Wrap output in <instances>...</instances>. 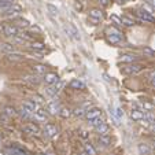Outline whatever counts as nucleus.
<instances>
[{
	"label": "nucleus",
	"mask_w": 155,
	"mask_h": 155,
	"mask_svg": "<svg viewBox=\"0 0 155 155\" xmlns=\"http://www.w3.org/2000/svg\"><path fill=\"white\" fill-rule=\"evenodd\" d=\"M106 35H107V40L111 44H118L124 40V35L118 29H115V28H110V29H107Z\"/></svg>",
	"instance_id": "1"
},
{
	"label": "nucleus",
	"mask_w": 155,
	"mask_h": 155,
	"mask_svg": "<svg viewBox=\"0 0 155 155\" xmlns=\"http://www.w3.org/2000/svg\"><path fill=\"white\" fill-rule=\"evenodd\" d=\"M143 69H144V66L143 64H140V63H130V64L124 66L122 73L124 74H137V73H140Z\"/></svg>",
	"instance_id": "2"
},
{
	"label": "nucleus",
	"mask_w": 155,
	"mask_h": 155,
	"mask_svg": "<svg viewBox=\"0 0 155 155\" xmlns=\"http://www.w3.org/2000/svg\"><path fill=\"white\" fill-rule=\"evenodd\" d=\"M3 32L6 36L8 37H15V36L19 35V28H17L15 25H4L3 26Z\"/></svg>",
	"instance_id": "3"
},
{
	"label": "nucleus",
	"mask_w": 155,
	"mask_h": 155,
	"mask_svg": "<svg viewBox=\"0 0 155 155\" xmlns=\"http://www.w3.org/2000/svg\"><path fill=\"white\" fill-rule=\"evenodd\" d=\"M44 135L47 136V137L54 139L58 135V128L54 124H45V126H44Z\"/></svg>",
	"instance_id": "4"
},
{
	"label": "nucleus",
	"mask_w": 155,
	"mask_h": 155,
	"mask_svg": "<svg viewBox=\"0 0 155 155\" xmlns=\"http://www.w3.org/2000/svg\"><path fill=\"white\" fill-rule=\"evenodd\" d=\"M100 114H102V110L97 107H92L89 108V110H87V113H85V118H87L88 121H92L95 120V118L100 117Z\"/></svg>",
	"instance_id": "5"
},
{
	"label": "nucleus",
	"mask_w": 155,
	"mask_h": 155,
	"mask_svg": "<svg viewBox=\"0 0 155 155\" xmlns=\"http://www.w3.org/2000/svg\"><path fill=\"white\" fill-rule=\"evenodd\" d=\"M22 132H25L28 135H38L40 133V128L37 125H35V124H26L22 128Z\"/></svg>",
	"instance_id": "6"
},
{
	"label": "nucleus",
	"mask_w": 155,
	"mask_h": 155,
	"mask_svg": "<svg viewBox=\"0 0 155 155\" xmlns=\"http://www.w3.org/2000/svg\"><path fill=\"white\" fill-rule=\"evenodd\" d=\"M137 15L140 17L141 21H144V22H150V24H155V18L152 17V14H150V12H147L146 10H139Z\"/></svg>",
	"instance_id": "7"
},
{
	"label": "nucleus",
	"mask_w": 155,
	"mask_h": 155,
	"mask_svg": "<svg viewBox=\"0 0 155 155\" xmlns=\"http://www.w3.org/2000/svg\"><path fill=\"white\" fill-rule=\"evenodd\" d=\"M19 12H22V6H21L19 3H14L6 11V15H7V17H15V15H18Z\"/></svg>",
	"instance_id": "8"
},
{
	"label": "nucleus",
	"mask_w": 155,
	"mask_h": 155,
	"mask_svg": "<svg viewBox=\"0 0 155 155\" xmlns=\"http://www.w3.org/2000/svg\"><path fill=\"white\" fill-rule=\"evenodd\" d=\"M59 76L58 74H55V73H47L45 76H44V82L47 85H54V84H56V82L59 81Z\"/></svg>",
	"instance_id": "9"
},
{
	"label": "nucleus",
	"mask_w": 155,
	"mask_h": 155,
	"mask_svg": "<svg viewBox=\"0 0 155 155\" xmlns=\"http://www.w3.org/2000/svg\"><path fill=\"white\" fill-rule=\"evenodd\" d=\"M35 120H37V121H47V118H48V113L44 110V108H37L35 111Z\"/></svg>",
	"instance_id": "10"
},
{
	"label": "nucleus",
	"mask_w": 155,
	"mask_h": 155,
	"mask_svg": "<svg viewBox=\"0 0 155 155\" xmlns=\"http://www.w3.org/2000/svg\"><path fill=\"white\" fill-rule=\"evenodd\" d=\"M61 108L62 107H59V104L56 102H51V103H48V106H47V111L50 113L51 115H56V114H59Z\"/></svg>",
	"instance_id": "11"
},
{
	"label": "nucleus",
	"mask_w": 155,
	"mask_h": 155,
	"mask_svg": "<svg viewBox=\"0 0 155 155\" xmlns=\"http://www.w3.org/2000/svg\"><path fill=\"white\" fill-rule=\"evenodd\" d=\"M136 61H137V56L135 55V54H125V55H122L120 58V62H124V63H136Z\"/></svg>",
	"instance_id": "12"
},
{
	"label": "nucleus",
	"mask_w": 155,
	"mask_h": 155,
	"mask_svg": "<svg viewBox=\"0 0 155 155\" xmlns=\"http://www.w3.org/2000/svg\"><path fill=\"white\" fill-rule=\"evenodd\" d=\"M24 81L28 82V84H30V85H38L41 80H40V76H37V74H30V76L25 77Z\"/></svg>",
	"instance_id": "13"
},
{
	"label": "nucleus",
	"mask_w": 155,
	"mask_h": 155,
	"mask_svg": "<svg viewBox=\"0 0 155 155\" xmlns=\"http://www.w3.org/2000/svg\"><path fill=\"white\" fill-rule=\"evenodd\" d=\"M64 30L68 32V35H70V36H73L76 40H80V33H78V30L76 29V26L74 25H71V24H69V26H64Z\"/></svg>",
	"instance_id": "14"
},
{
	"label": "nucleus",
	"mask_w": 155,
	"mask_h": 155,
	"mask_svg": "<svg viewBox=\"0 0 155 155\" xmlns=\"http://www.w3.org/2000/svg\"><path fill=\"white\" fill-rule=\"evenodd\" d=\"M89 18L97 22V21H100L103 18V11L99 8H92L91 11H89Z\"/></svg>",
	"instance_id": "15"
},
{
	"label": "nucleus",
	"mask_w": 155,
	"mask_h": 155,
	"mask_svg": "<svg viewBox=\"0 0 155 155\" xmlns=\"http://www.w3.org/2000/svg\"><path fill=\"white\" fill-rule=\"evenodd\" d=\"M33 74H37V76H45L47 74V68L44 64H35L32 68Z\"/></svg>",
	"instance_id": "16"
},
{
	"label": "nucleus",
	"mask_w": 155,
	"mask_h": 155,
	"mask_svg": "<svg viewBox=\"0 0 155 155\" xmlns=\"http://www.w3.org/2000/svg\"><path fill=\"white\" fill-rule=\"evenodd\" d=\"M137 150H139V154L140 155H150L151 154V148H150V146L146 143H139Z\"/></svg>",
	"instance_id": "17"
},
{
	"label": "nucleus",
	"mask_w": 155,
	"mask_h": 155,
	"mask_svg": "<svg viewBox=\"0 0 155 155\" xmlns=\"http://www.w3.org/2000/svg\"><path fill=\"white\" fill-rule=\"evenodd\" d=\"M130 118L133 121H143L144 120V113L140 111V110H136V108H133L130 111Z\"/></svg>",
	"instance_id": "18"
},
{
	"label": "nucleus",
	"mask_w": 155,
	"mask_h": 155,
	"mask_svg": "<svg viewBox=\"0 0 155 155\" xmlns=\"http://www.w3.org/2000/svg\"><path fill=\"white\" fill-rule=\"evenodd\" d=\"M99 144H102L103 147H110L111 146V137L108 135H100L99 139H97Z\"/></svg>",
	"instance_id": "19"
},
{
	"label": "nucleus",
	"mask_w": 155,
	"mask_h": 155,
	"mask_svg": "<svg viewBox=\"0 0 155 155\" xmlns=\"http://www.w3.org/2000/svg\"><path fill=\"white\" fill-rule=\"evenodd\" d=\"M0 50L7 52V54H12L17 51L15 50V45H12V44H10V43H2L0 44Z\"/></svg>",
	"instance_id": "20"
},
{
	"label": "nucleus",
	"mask_w": 155,
	"mask_h": 155,
	"mask_svg": "<svg viewBox=\"0 0 155 155\" xmlns=\"http://www.w3.org/2000/svg\"><path fill=\"white\" fill-rule=\"evenodd\" d=\"M3 113H4V115H7V117H15V115L18 114V111L15 110L12 106H4L3 107Z\"/></svg>",
	"instance_id": "21"
},
{
	"label": "nucleus",
	"mask_w": 155,
	"mask_h": 155,
	"mask_svg": "<svg viewBox=\"0 0 155 155\" xmlns=\"http://www.w3.org/2000/svg\"><path fill=\"white\" fill-rule=\"evenodd\" d=\"M14 3H15L14 0H0V10L2 11H7Z\"/></svg>",
	"instance_id": "22"
},
{
	"label": "nucleus",
	"mask_w": 155,
	"mask_h": 155,
	"mask_svg": "<svg viewBox=\"0 0 155 155\" xmlns=\"http://www.w3.org/2000/svg\"><path fill=\"white\" fill-rule=\"evenodd\" d=\"M70 88H73V89H85V84L76 78L70 81Z\"/></svg>",
	"instance_id": "23"
},
{
	"label": "nucleus",
	"mask_w": 155,
	"mask_h": 155,
	"mask_svg": "<svg viewBox=\"0 0 155 155\" xmlns=\"http://www.w3.org/2000/svg\"><path fill=\"white\" fill-rule=\"evenodd\" d=\"M24 107H26L29 111L35 113L36 110H37V103H36L35 100H26V102L24 103Z\"/></svg>",
	"instance_id": "24"
},
{
	"label": "nucleus",
	"mask_w": 155,
	"mask_h": 155,
	"mask_svg": "<svg viewBox=\"0 0 155 155\" xmlns=\"http://www.w3.org/2000/svg\"><path fill=\"white\" fill-rule=\"evenodd\" d=\"M30 48L35 51H38V52H43V51L45 50V45H44L43 43H38V41H33V43L30 44Z\"/></svg>",
	"instance_id": "25"
},
{
	"label": "nucleus",
	"mask_w": 155,
	"mask_h": 155,
	"mask_svg": "<svg viewBox=\"0 0 155 155\" xmlns=\"http://www.w3.org/2000/svg\"><path fill=\"white\" fill-rule=\"evenodd\" d=\"M15 26L17 28H28L29 26V21L25 18H17L15 19Z\"/></svg>",
	"instance_id": "26"
},
{
	"label": "nucleus",
	"mask_w": 155,
	"mask_h": 155,
	"mask_svg": "<svg viewBox=\"0 0 155 155\" xmlns=\"http://www.w3.org/2000/svg\"><path fill=\"white\" fill-rule=\"evenodd\" d=\"M121 22H122L124 26H128V28H130V26H133V25H135V21L132 19V18L126 17V15L121 17Z\"/></svg>",
	"instance_id": "27"
},
{
	"label": "nucleus",
	"mask_w": 155,
	"mask_h": 155,
	"mask_svg": "<svg viewBox=\"0 0 155 155\" xmlns=\"http://www.w3.org/2000/svg\"><path fill=\"white\" fill-rule=\"evenodd\" d=\"M18 114H19L22 118H30V117H32V111H29V110H28L26 107H24V106L19 108Z\"/></svg>",
	"instance_id": "28"
},
{
	"label": "nucleus",
	"mask_w": 155,
	"mask_h": 155,
	"mask_svg": "<svg viewBox=\"0 0 155 155\" xmlns=\"http://www.w3.org/2000/svg\"><path fill=\"white\" fill-rule=\"evenodd\" d=\"M71 114H73V111H71L70 108H68V107H62L61 111H59V115H61L62 118H69Z\"/></svg>",
	"instance_id": "29"
},
{
	"label": "nucleus",
	"mask_w": 155,
	"mask_h": 155,
	"mask_svg": "<svg viewBox=\"0 0 155 155\" xmlns=\"http://www.w3.org/2000/svg\"><path fill=\"white\" fill-rule=\"evenodd\" d=\"M143 121H146L147 124H155V115L152 114V113H148V111H146L144 113V120Z\"/></svg>",
	"instance_id": "30"
},
{
	"label": "nucleus",
	"mask_w": 155,
	"mask_h": 155,
	"mask_svg": "<svg viewBox=\"0 0 155 155\" xmlns=\"http://www.w3.org/2000/svg\"><path fill=\"white\" fill-rule=\"evenodd\" d=\"M96 132L99 133V135H107V132H108V125L106 122H103L100 126H97L96 128Z\"/></svg>",
	"instance_id": "31"
},
{
	"label": "nucleus",
	"mask_w": 155,
	"mask_h": 155,
	"mask_svg": "<svg viewBox=\"0 0 155 155\" xmlns=\"http://www.w3.org/2000/svg\"><path fill=\"white\" fill-rule=\"evenodd\" d=\"M84 151L87 152L88 155H96V150L92 147V144H85V146H84Z\"/></svg>",
	"instance_id": "32"
},
{
	"label": "nucleus",
	"mask_w": 155,
	"mask_h": 155,
	"mask_svg": "<svg viewBox=\"0 0 155 155\" xmlns=\"http://www.w3.org/2000/svg\"><path fill=\"white\" fill-rule=\"evenodd\" d=\"M47 10H48V12H50L51 15H58V14H59L58 7L54 6V4H50V3H48V4H47Z\"/></svg>",
	"instance_id": "33"
},
{
	"label": "nucleus",
	"mask_w": 155,
	"mask_h": 155,
	"mask_svg": "<svg viewBox=\"0 0 155 155\" xmlns=\"http://www.w3.org/2000/svg\"><path fill=\"white\" fill-rule=\"evenodd\" d=\"M7 58L10 61H22L24 59V55H21V54H17V52H12V54H8Z\"/></svg>",
	"instance_id": "34"
},
{
	"label": "nucleus",
	"mask_w": 155,
	"mask_h": 155,
	"mask_svg": "<svg viewBox=\"0 0 155 155\" xmlns=\"http://www.w3.org/2000/svg\"><path fill=\"white\" fill-rule=\"evenodd\" d=\"M85 113H87V110H84L82 107H77L73 111V114L76 115L77 118H80V117H85Z\"/></svg>",
	"instance_id": "35"
},
{
	"label": "nucleus",
	"mask_w": 155,
	"mask_h": 155,
	"mask_svg": "<svg viewBox=\"0 0 155 155\" xmlns=\"http://www.w3.org/2000/svg\"><path fill=\"white\" fill-rule=\"evenodd\" d=\"M103 122H104V121H103V120H102V118H100V117H97V118H95V120H92V121H91V125L94 126L95 129H96L97 126H100V125H102Z\"/></svg>",
	"instance_id": "36"
},
{
	"label": "nucleus",
	"mask_w": 155,
	"mask_h": 155,
	"mask_svg": "<svg viewBox=\"0 0 155 155\" xmlns=\"http://www.w3.org/2000/svg\"><path fill=\"white\" fill-rule=\"evenodd\" d=\"M143 108H144V111L151 113L152 110H154V104L150 102H143Z\"/></svg>",
	"instance_id": "37"
},
{
	"label": "nucleus",
	"mask_w": 155,
	"mask_h": 155,
	"mask_svg": "<svg viewBox=\"0 0 155 155\" xmlns=\"http://www.w3.org/2000/svg\"><path fill=\"white\" fill-rule=\"evenodd\" d=\"M54 87H55V91H56V94H59V92L62 91V88L64 87V82L62 81V80H59L56 84H54Z\"/></svg>",
	"instance_id": "38"
},
{
	"label": "nucleus",
	"mask_w": 155,
	"mask_h": 155,
	"mask_svg": "<svg viewBox=\"0 0 155 155\" xmlns=\"http://www.w3.org/2000/svg\"><path fill=\"white\" fill-rule=\"evenodd\" d=\"M33 100H35L36 103H38V104H41V103H44V97L41 96V95H35V97H33Z\"/></svg>",
	"instance_id": "39"
},
{
	"label": "nucleus",
	"mask_w": 155,
	"mask_h": 155,
	"mask_svg": "<svg viewBox=\"0 0 155 155\" xmlns=\"http://www.w3.org/2000/svg\"><path fill=\"white\" fill-rule=\"evenodd\" d=\"M115 117L120 118V120L124 117V111H122V108H121V107H117V108H115Z\"/></svg>",
	"instance_id": "40"
},
{
	"label": "nucleus",
	"mask_w": 155,
	"mask_h": 155,
	"mask_svg": "<svg viewBox=\"0 0 155 155\" xmlns=\"http://www.w3.org/2000/svg\"><path fill=\"white\" fill-rule=\"evenodd\" d=\"M148 80H150V82H151V85H154V87H155V70L150 73Z\"/></svg>",
	"instance_id": "41"
},
{
	"label": "nucleus",
	"mask_w": 155,
	"mask_h": 155,
	"mask_svg": "<svg viewBox=\"0 0 155 155\" xmlns=\"http://www.w3.org/2000/svg\"><path fill=\"white\" fill-rule=\"evenodd\" d=\"M110 19H111L113 22H115L117 25H122V22H121V18H118L117 15H111V17H110Z\"/></svg>",
	"instance_id": "42"
},
{
	"label": "nucleus",
	"mask_w": 155,
	"mask_h": 155,
	"mask_svg": "<svg viewBox=\"0 0 155 155\" xmlns=\"http://www.w3.org/2000/svg\"><path fill=\"white\" fill-rule=\"evenodd\" d=\"M12 154L14 155H26V152H24L22 150H19V148H12Z\"/></svg>",
	"instance_id": "43"
},
{
	"label": "nucleus",
	"mask_w": 155,
	"mask_h": 155,
	"mask_svg": "<svg viewBox=\"0 0 155 155\" xmlns=\"http://www.w3.org/2000/svg\"><path fill=\"white\" fill-rule=\"evenodd\" d=\"M143 54H146V55L152 56L155 52H154V51H152V50H150V48H144V50H143Z\"/></svg>",
	"instance_id": "44"
},
{
	"label": "nucleus",
	"mask_w": 155,
	"mask_h": 155,
	"mask_svg": "<svg viewBox=\"0 0 155 155\" xmlns=\"http://www.w3.org/2000/svg\"><path fill=\"white\" fill-rule=\"evenodd\" d=\"M30 30H32V32H36V33H38V35H40L41 33V29L38 26H36V25H33V26H30Z\"/></svg>",
	"instance_id": "45"
},
{
	"label": "nucleus",
	"mask_w": 155,
	"mask_h": 155,
	"mask_svg": "<svg viewBox=\"0 0 155 155\" xmlns=\"http://www.w3.org/2000/svg\"><path fill=\"white\" fill-rule=\"evenodd\" d=\"M150 130H151V133L155 136V124H152V125L150 126Z\"/></svg>",
	"instance_id": "46"
},
{
	"label": "nucleus",
	"mask_w": 155,
	"mask_h": 155,
	"mask_svg": "<svg viewBox=\"0 0 155 155\" xmlns=\"http://www.w3.org/2000/svg\"><path fill=\"white\" fill-rule=\"evenodd\" d=\"M81 137H82V139H87V137H88V133H87L85 130H81Z\"/></svg>",
	"instance_id": "47"
},
{
	"label": "nucleus",
	"mask_w": 155,
	"mask_h": 155,
	"mask_svg": "<svg viewBox=\"0 0 155 155\" xmlns=\"http://www.w3.org/2000/svg\"><path fill=\"white\" fill-rule=\"evenodd\" d=\"M99 2H100V3H102V6H108V0H99Z\"/></svg>",
	"instance_id": "48"
},
{
	"label": "nucleus",
	"mask_w": 155,
	"mask_h": 155,
	"mask_svg": "<svg viewBox=\"0 0 155 155\" xmlns=\"http://www.w3.org/2000/svg\"><path fill=\"white\" fill-rule=\"evenodd\" d=\"M76 8H77V10H81V8H82V6H81L80 3H76Z\"/></svg>",
	"instance_id": "49"
},
{
	"label": "nucleus",
	"mask_w": 155,
	"mask_h": 155,
	"mask_svg": "<svg viewBox=\"0 0 155 155\" xmlns=\"http://www.w3.org/2000/svg\"><path fill=\"white\" fill-rule=\"evenodd\" d=\"M115 2H117L118 4H124V3H125V2H126V0H115Z\"/></svg>",
	"instance_id": "50"
},
{
	"label": "nucleus",
	"mask_w": 155,
	"mask_h": 155,
	"mask_svg": "<svg viewBox=\"0 0 155 155\" xmlns=\"http://www.w3.org/2000/svg\"><path fill=\"white\" fill-rule=\"evenodd\" d=\"M150 3H151V6L155 8V0H150Z\"/></svg>",
	"instance_id": "51"
},
{
	"label": "nucleus",
	"mask_w": 155,
	"mask_h": 155,
	"mask_svg": "<svg viewBox=\"0 0 155 155\" xmlns=\"http://www.w3.org/2000/svg\"><path fill=\"white\" fill-rule=\"evenodd\" d=\"M152 147H154V148H155V137L152 139Z\"/></svg>",
	"instance_id": "52"
},
{
	"label": "nucleus",
	"mask_w": 155,
	"mask_h": 155,
	"mask_svg": "<svg viewBox=\"0 0 155 155\" xmlns=\"http://www.w3.org/2000/svg\"><path fill=\"white\" fill-rule=\"evenodd\" d=\"M4 155H14V154H12V152L11 154H10V152H4Z\"/></svg>",
	"instance_id": "53"
},
{
	"label": "nucleus",
	"mask_w": 155,
	"mask_h": 155,
	"mask_svg": "<svg viewBox=\"0 0 155 155\" xmlns=\"http://www.w3.org/2000/svg\"><path fill=\"white\" fill-rule=\"evenodd\" d=\"M37 155H45V154H41V152H40V154H37Z\"/></svg>",
	"instance_id": "54"
},
{
	"label": "nucleus",
	"mask_w": 155,
	"mask_h": 155,
	"mask_svg": "<svg viewBox=\"0 0 155 155\" xmlns=\"http://www.w3.org/2000/svg\"><path fill=\"white\" fill-rule=\"evenodd\" d=\"M0 144H2V140H0Z\"/></svg>",
	"instance_id": "55"
},
{
	"label": "nucleus",
	"mask_w": 155,
	"mask_h": 155,
	"mask_svg": "<svg viewBox=\"0 0 155 155\" xmlns=\"http://www.w3.org/2000/svg\"><path fill=\"white\" fill-rule=\"evenodd\" d=\"M154 100H155V97H154Z\"/></svg>",
	"instance_id": "56"
}]
</instances>
